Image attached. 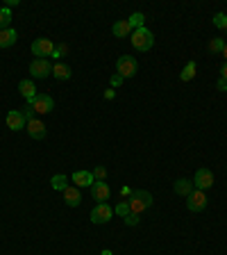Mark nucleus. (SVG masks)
<instances>
[{
	"label": "nucleus",
	"mask_w": 227,
	"mask_h": 255,
	"mask_svg": "<svg viewBox=\"0 0 227 255\" xmlns=\"http://www.w3.org/2000/svg\"><path fill=\"white\" fill-rule=\"evenodd\" d=\"M127 205H130V212H134V214H141V212H145V209L152 208V194L145 189H136L132 191L130 196H127Z\"/></svg>",
	"instance_id": "1"
},
{
	"label": "nucleus",
	"mask_w": 227,
	"mask_h": 255,
	"mask_svg": "<svg viewBox=\"0 0 227 255\" xmlns=\"http://www.w3.org/2000/svg\"><path fill=\"white\" fill-rule=\"evenodd\" d=\"M132 46H134L139 52H148L150 48L155 46V34L150 32L148 27L134 30V32H132Z\"/></svg>",
	"instance_id": "2"
},
{
	"label": "nucleus",
	"mask_w": 227,
	"mask_h": 255,
	"mask_svg": "<svg viewBox=\"0 0 227 255\" xmlns=\"http://www.w3.org/2000/svg\"><path fill=\"white\" fill-rule=\"evenodd\" d=\"M136 71H139V64H136V59L132 57V55L118 57V62H116V73L118 75H123V78L127 80V78H134Z\"/></svg>",
	"instance_id": "3"
},
{
	"label": "nucleus",
	"mask_w": 227,
	"mask_h": 255,
	"mask_svg": "<svg viewBox=\"0 0 227 255\" xmlns=\"http://www.w3.org/2000/svg\"><path fill=\"white\" fill-rule=\"evenodd\" d=\"M114 216V208L109 203H96V208L91 209V221L96 226H103Z\"/></svg>",
	"instance_id": "4"
},
{
	"label": "nucleus",
	"mask_w": 227,
	"mask_h": 255,
	"mask_svg": "<svg viewBox=\"0 0 227 255\" xmlns=\"http://www.w3.org/2000/svg\"><path fill=\"white\" fill-rule=\"evenodd\" d=\"M30 75L37 80L48 78V75H52V64L48 59H32V64H30Z\"/></svg>",
	"instance_id": "5"
},
{
	"label": "nucleus",
	"mask_w": 227,
	"mask_h": 255,
	"mask_svg": "<svg viewBox=\"0 0 227 255\" xmlns=\"http://www.w3.org/2000/svg\"><path fill=\"white\" fill-rule=\"evenodd\" d=\"M193 187L200 191H207L209 187H214V173L209 169H198L193 178Z\"/></svg>",
	"instance_id": "6"
},
{
	"label": "nucleus",
	"mask_w": 227,
	"mask_h": 255,
	"mask_svg": "<svg viewBox=\"0 0 227 255\" xmlns=\"http://www.w3.org/2000/svg\"><path fill=\"white\" fill-rule=\"evenodd\" d=\"M30 107H32L37 114H48V112L55 110V100H52L48 93H37V98L30 103Z\"/></svg>",
	"instance_id": "7"
},
{
	"label": "nucleus",
	"mask_w": 227,
	"mask_h": 255,
	"mask_svg": "<svg viewBox=\"0 0 227 255\" xmlns=\"http://www.w3.org/2000/svg\"><path fill=\"white\" fill-rule=\"evenodd\" d=\"M52 50H55V44H52L50 39H34L32 41V52L37 55V59L52 57Z\"/></svg>",
	"instance_id": "8"
},
{
	"label": "nucleus",
	"mask_w": 227,
	"mask_h": 255,
	"mask_svg": "<svg viewBox=\"0 0 227 255\" xmlns=\"http://www.w3.org/2000/svg\"><path fill=\"white\" fill-rule=\"evenodd\" d=\"M186 208L191 209V212H202V209L207 208V196H205V191L193 189V194L186 196Z\"/></svg>",
	"instance_id": "9"
},
{
	"label": "nucleus",
	"mask_w": 227,
	"mask_h": 255,
	"mask_svg": "<svg viewBox=\"0 0 227 255\" xmlns=\"http://www.w3.org/2000/svg\"><path fill=\"white\" fill-rule=\"evenodd\" d=\"M25 125H27V121H25V116H23V112H19V110L7 112V128H9V130L19 132V130H23Z\"/></svg>",
	"instance_id": "10"
},
{
	"label": "nucleus",
	"mask_w": 227,
	"mask_h": 255,
	"mask_svg": "<svg viewBox=\"0 0 227 255\" xmlns=\"http://www.w3.org/2000/svg\"><path fill=\"white\" fill-rule=\"evenodd\" d=\"M91 196H93V201H98V203H107L111 196V189L107 183H93L91 185Z\"/></svg>",
	"instance_id": "11"
},
{
	"label": "nucleus",
	"mask_w": 227,
	"mask_h": 255,
	"mask_svg": "<svg viewBox=\"0 0 227 255\" xmlns=\"http://www.w3.org/2000/svg\"><path fill=\"white\" fill-rule=\"evenodd\" d=\"M71 180L75 183V187H78V189H82V187H89V189H91V185L96 183V178H93V173H91V171H75Z\"/></svg>",
	"instance_id": "12"
},
{
	"label": "nucleus",
	"mask_w": 227,
	"mask_h": 255,
	"mask_svg": "<svg viewBox=\"0 0 227 255\" xmlns=\"http://www.w3.org/2000/svg\"><path fill=\"white\" fill-rule=\"evenodd\" d=\"M64 201L68 208H78L80 203H82V194H80V189L75 187V185H68L64 189Z\"/></svg>",
	"instance_id": "13"
},
{
	"label": "nucleus",
	"mask_w": 227,
	"mask_h": 255,
	"mask_svg": "<svg viewBox=\"0 0 227 255\" xmlns=\"http://www.w3.org/2000/svg\"><path fill=\"white\" fill-rule=\"evenodd\" d=\"M19 92H21V96H23L27 103H32V100L37 98V87H34L32 80H21V82H19Z\"/></svg>",
	"instance_id": "14"
},
{
	"label": "nucleus",
	"mask_w": 227,
	"mask_h": 255,
	"mask_svg": "<svg viewBox=\"0 0 227 255\" xmlns=\"http://www.w3.org/2000/svg\"><path fill=\"white\" fill-rule=\"evenodd\" d=\"M173 187H175V194H180V196H191V194H193V180H186V178H180V180H175V185H173Z\"/></svg>",
	"instance_id": "15"
},
{
	"label": "nucleus",
	"mask_w": 227,
	"mask_h": 255,
	"mask_svg": "<svg viewBox=\"0 0 227 255\" xmlns=\"http://www.w3.org/2000/svg\"><path fill=\"white\" fill-rule=\"evenodd\" d=\"M19 39V34L14 27H7V30H0V48H12Z\"/></svg>",
	"instance_id": "16"
},
{
	"label": "nucleus",
	"mask_w": 227,
	"mask_h": 255,
	"mask_svg": "<svg viewBox=\"0 0 227 255\" xmlns=\"http://www.w3.org/2000/svg\"><path fill=\"white\" fill-rule=\"evenodd\" d=\"M27 132H30L32 139H45V125L41 123L39 118H34V121L27 123Z\"/></svg>",
	"instance_id": "17"
},
{
	"label": "nucleus",
	"mask_w": 227,
	"mask_h": 255,
	"mask_svg": "<svg viewBox=\"0 0 227 255\" xmlns=\"http://www.w3.org/2000/svg\"><path fill=\"white\" fill-rule=\"evenodd\" d=\"M52 75H55L57 80H62V82H66V80H71L73 71H71V66H66V64H62V62H57V64L52 66Z\"/></svg>",
	"instance_id": "18"
},
{
	"label": "nucleus",
	"mask_w": 227,
	"mask_h": 255,
	"mask_svg": "<svg viewBox=\"0 0 227 255\" xmlns=\"http://www.w3.org/2000/svg\"><path fill=\"white\" fill-rule=\"evenodd\" d=\"M111 32H114V37H118V39H125V37H130L132 34V27H130L127 21H116L114 27H111Z\"/></svg>",
	"instance_id": "19"
},
{
	"label": "nucleus",
	"mask_w": 227,
	"mask_h": 255,
	"mask_svg": "<svg viewBox=\"0 0 227 255\" xmlns=\"http://www.w3.org/2000/svg\"><path fill=\"white\" fill-rule=\"evenodd\" d=\"M195 71H198V64H195L193 59H191V62H186V66L182 69L180 80H182V82H188V80H193V78H195Z\"/></svg>",
	"instance_id": "20"
},
{
	"label": "nucleus",
	"mask_w": 227,
	"mask_h": 255,
	"mask_svg": "<svg viewBox=\"0 0 227 255\" xmlns=\"http://www.w3.org/2000/svg\"><path fill=\"white\" fill-rule=\"evenodd\" d=\"M50 185H52V189L55 191H64L66 187H68V178L62 176V173H57V176L50 178Z\"/></svg>",
	"instance_id": "21"
},
{
	"label": "nucleus",
	"mask_w": 227,
	"mask_h": 255,
	"mask_svg": "<svg viewBox=\"0 0 227 255\" xmlns=\"http://www.w3.org/2000/svg\"><path fill=\"white\" fill-rule=\"evenodd\" d=\"M127 23H130L132 32H134V30H141V27H145V25H143V23H145V16H143L141 12H134L130 19H127Z\"/></svg>",
	"instance_id": "22"
},
{
	"label": "nucleus",
	"mask_w": 227,
	"mask_h": 255,
	"mask_svg": "<svg viewBox=\"0 0 227 255\" xmlns=\"http://www.w3.org/2000/svg\"><path fill=\"white\" fill-rule=\"evenodd\" d=\"M12 23V12L9 7H0V30H7Z\"/></svg>",
	"instance_id": "23"
},
{
	"label": "nucleus",
	"mask_w": 227,
	"mask_h": 255,
	"mask_svg": "<svg viewBox=\"0 0 227 255\" xmlns=\"http://www.w3.org/2000/svg\"><path fill=\"white\" fill-rule=\"evenodd\" d=\"M223 48H225V41H223V37H216V39L209 41V52H223Z\"/></svg>",
	"instance_id": "24"
},
{
	"label": "nucleus",
	"mask_w": 227,
	"mask_h": 255,
	"mask_svg": "<svg viewBox=\"0 0 227 255\" xmlns=\"http://www.w3.org/2000/svg\"><path fill=\"white\" fill-rule=\"evenodd\" d=\"M214 25L218 30H227V14H223V12L214 14Z\"/></svg>",
	"instance_id": "25"
},
{
	"label": "nucleus",
	"mask_w": 227,
	"mask_h": 255,
	"mask_svg": "<svg viewBox=\"0 0 227 255\" xmlns=\"http://www.w3.org/2000/svg\"><path fill=\"white\" fill-rule=\"evenodd\" d=\"M114 214H118V216H127V214H130V205H127V201L118 203L116 208H114Z\"/></svg>",
	"instance_id": "26"
},
{
	"label": "nucleus",
	"mask_w": 227,
	"mask_h": 255,
	"mask_svg": "<svg viewBox=\"0 0 227 255\" xmlns=\"http://www.w3.org/2000/svg\"><path fill=\"white\" fill-rule=\"evenodd\" d=\"M93 178H96V183H104V178H107V169L104 166H96V171H91Z\"/></svg>",
	"instance_id": "27"
},
{
	"label": "nucleus",
	"mask_w": 227,
	"mask_h": 255,
	"mask_svg": "<svg viewBox=\"0 0 227 255\" xmlns=\"http://www.w3.org/2000/svg\"><path fill=\"white\" fill-rule=\"evenodd\" d=\"M125 226H139V221H141V214H134V212H130L127 216H123Z\"/></svg>",
	"instance_id": "28"
},
{
	"label": "nucleus",
	"mask_w": 227,
	"mask_h": 255,
	"mask_svg": "<svg viewBox=\"0 0 227 255\" xmlns=\"http://www.w3.org/2000/svg\"><path fill=\"white\" fill-rule=\"evenodd\" d=\"M125 82V78L123 75H118V73H114V75H111L109 78V85H111V89H116V87H121Z\"/></svg>",
	"instance_id": "29"
},
{
	"label": "nucleus",
	"mask_w": 227,
	"mask_h": 255,
	"mask_svg": "<svg viewBox=\"0 0 227 255\" xmlns=\"http://www.w3.org/2000/svg\"><path fill=\"white\" fill-rule=\"evenodd\" d=\"M64 55H66V46H64V44L55 46V50H52V57H55V59H62Z\"/></svg>",
	"instance_id": "30"
},
{
	"label": "nucleus",
	"mask_w": 227,
	"mask_h": 255,
	"mask_svg": "<svg viewBox=\"0 0 227 255\" xmlns=\"http://www.w3.org/2000/svg\"><path fill=\"white\" fill-rule=\"evenodd\" d=\"M23 116H25V121H27V123H30V121H34V118H37V112H34L32 107L27 105L25 110H23Z\"/></svg>",
	"instance_id": "31"
},
{
	"label": "nucleus",
	"mask_w": 227,
	"mask_h": 255,
	"mask_svg": "<svg viewBox=\"0 0 227 255\" xmlns=\"http://www.w3.org/2000/svg\"><path fill=\"white\" fill-rule=\"evenodd\" d=\"M216 87H218V92H227V80H218V82H216Z\"/></svg>",
	"instance_id": "32"
},
{
	"label": "nucleus",
	"mask_w": 227,
	"mask_h": 255,
	"mask_svg": "<svg viewBox=\"0 0 227 255\" xmlns=\"http://www.w3.org/2000/svg\"><path fill=\"white\" fill-rule=\"evenodd\" d=\"M104 98H107V100L116 98V92H114V89H111V87H109V89H107V92H104Z\"/></svg>",
	"instance_id": "33"
},
{
	"label": "nucleus",
	"mask_w": 227,
	"mask_h": 255,
	"mask_svg": "<svg viewBox=\"0 0 227 255\" xmlns=\"http://www.w3.org/2000/svg\"><path fill=\"white\" fill-rule=\"evenodd\" d=\"M121 194H123V196H130L132 189H130V187H123V189H121Z\"/></svg>",
	"instance_id": "34"
},
{
	"label": "nucleus",
	"mask_w": 227,
	"mask_h": 255,
	"mask_svg": "<svg viewBox=\"0 0 227 255\" xmlns=\"http://www.w3.org/2000/svg\"><path fill=\"white\" fill-rule=\"evenodd\" d=\"M221 73H223L221 78H223V80H227V64H223V69H221Z\"/></svg>",
	"instance_id": "35"
},
{
	"label": "nucleus",
	"mask_w": 227,
	"mask_h": 255,
	"mask_svg": "<svg viewBox=\"0 0 227 255\" xmlns=\"http://www.w3.org/2000/svg\"><path fill=\"white\" fill-rule=\"evenodd\" d=\"M100 255H114V253H111V251H109V249H104V251H103V253H100Z\"/></svg>",
	"instance_id": "36"
},
{
	"label": "nucleus",
	"mask_w": 227,
	"mask_h": 255,
	"mask_svg": "<svg viewBox=\"0 0 227 255\" xmlns=\"http://www.w3.org/2000/svg\"><path fill=\"white\" fill-rule=\"evenodd\" d=\"M223 57L227 59V44H225V48H223Z\"/></svg>",
	"instance_id": "37"
}]
</instances>
